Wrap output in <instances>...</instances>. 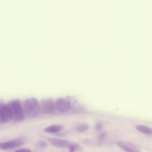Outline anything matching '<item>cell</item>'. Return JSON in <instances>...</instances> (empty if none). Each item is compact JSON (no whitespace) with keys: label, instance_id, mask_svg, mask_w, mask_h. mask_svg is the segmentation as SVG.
Returning a JSON list of instances; mask_svg holds the SVG:
<instances>
[{"label":"cell","instance_id":"obj_1","mask_svg":"<svg viewBox=\"0 0 152 152\" xmlns=\"http://www.w3.org/2000/svg\"><path fill=\"white\" fill-rule=\"evenodd\" d=\"M8 104L12 112V120L16 122L23 121L26 114L21 101L19 99H14L10 101Z\"/></svg>","mask_w":152,"mask_h":152},{"label":"cell","instance_id":"obj_2","mask_svg":"<svg viewBox=\"0 0 152 152\" xmlns=\"http://www.w3.org/2000/svg\"><path fill=\"white\" fill-rule=\"evenodd\" d=\"M23 106L25 114L31 118L37 116L40 111V104L37 100L34 98L26 100Z\"/></svg>","mask_w":152,"mask_h":152},{"label":"cell","instance_id":"obj_3","mask_svg":"<svg viewBox=\"0 0 152 152\" xmlns=\"http://www.w3.org/2000/svg\"><path fill=\"white\" fill-rule=\"evenodd\" d=\"M0 120L2 123L6 124L12 120L11 110L8 103L0 102Z\"/></svg>","mask_w":152,"mask_h":152},{"label":"cell","instance_id":"obj_4","mask_svg":"<svg viewBox=\"0 0 152 152\" xmlns=\"http://www.w3.org/2000/svg\"><path fill=\"white\" fill-rule=\"evenodd\" d=\"M40 106V111L42 113L44 114H50L53 113L56 107L54 101L50 99L41 101Z\"/></svg>","mask_w":152,"mask_h":152},{"label":"cell","instance_id":"obj_5","mask_svg":"<svg viewBox=\"0 0 152 152\" xmlns=\"http://www.w3.org/2000/svg\"><path fill=\"white\" fill-rule=\"evenodd\" d=\"M55 107L59 112L64 113L69 111L71 107L70 103L68 98H60L56 102Z\"/></svg>","mask_w":152,"mask_h":152},{"label":"cell","instance_id":"obj_6","mask_svg":"<svg viewBox=\"0 0 152 152\" xmlns=\"http://www.w3.org/2000/svg\"><path fill=\"white\" fill-rule=\"evenodd\" d=\"M118 146L125 152H141L138 147L130 142L120 141L117 143Z\"/></svg>","mask_w":152,"mask_h":152},{"label":"cell","instance_id":"obj_7","mask_svg":"<svg viewBox=\"0 0 152 152\" xmlns=\"http://www.w3.org/2000/svg\"><path fill=\"white\" fill-rule=\"evenodd\" d=\"M47 139L51 145L59 148H69L72 143L66 140L55 138L48 137Z\"/></svg>","mask_w":152,"mask_h":152},{"label":"cell","instance_id":"obj_8","mask_svg":"<svg viewBox=\"0 0 152 152\" xmlns=\"http://www.w3.org/2000/svg\"><path fill=\"white\" fill-rule=\"evenodd\" d=\"M23 142L18 140H12L0 143V149L6 150L10 149L23 145Z\"/></svg>","mask_w":152,"mask_h":152},{"label":"cell","instance_id":"obj_9","mask_svg":"<svg viewBox=\"0 0 152 152\" xmlns=\"http://www.w3.org/2000/svg\"><path fill=\"white\" fill-rule=\"evenodd\" d=\"M63 128V126L60 125H53L45 128L44 132L51 133H56L60 131Z\"/></svg>","mask_w":152,"mask_h":152},{"label":"cell","instance_id":"obj_10","mask_svg":"<svg viewBox=\"0 0 152 152\" xmlns=\"http://www.w3.org/2000/svg\"><path fill=\"white\" fill-rule=\"evenodd\" d=\"M136 129L140 132L147 135L152 134L151 129L145 126L138 125L136 126Z\"/></svg>","mask_w":152,"mask_h":152},{"label":"cell","instance_id":"obj_11","mask_svg":"<svg viewBox=\"0 0 152 152\" xmlns=\"http://www.w3.org/2000/svg\"><path fill=\"white\" fill-rule=\"evenodd\" d=\"M89 125L87 124H83L78 125L76 128V130L78 132H84L88 130Z\"/></svg>","mask_w":152,"mask_h":152},{"label":"cell","instance_id":"obj_12","mask_svg":"<svg viewBox=\"0 0 152 152\" xmlns=\"http://www.w3.org/2000/svg\"><path fill=\"white\" fill-rule=\"evenodd\" d=\"M69 152H75L81 150V146L79 144L72 143L69 147Z\"/></svg>","mask_w":152,"mask_h":152},{"label":"cell","instance_id":"obj_13","mask_svg":"<svg viewBox=\"0 0 152 152\" xmlns=\"http://www.w3.org/2000/svg\"><path fill=\"white\" fill-rule=\"evenodd\" d=\"M37 145L39 149H43L47 147L48 144L45 141L42 140H39L37 142Z\"/></svg>","mask_w":152,"mask_h":152},{"label":"cell","instance_id":"obj_14","mask_svg":"<svg viewBox=\"0 0 152 152\" xmlns=\"http://www.w3.org/2000/svg\"><path fill=\"white\" fill-rule=\"evenodd\" d=\"M103 127L102 124L100 122L96 123L95 126V129L96 131H99L102 130Z\"/></svg>","mask_w":152,"mask_h":152},{"label":"cell","instance_id":"obj_15","mask_svg":"<svg viewBox=\"0 0 152 152\" xmlns=\"http://www.w3.org/2000/svg\"><path fill=\"white\" fill-rule=\"evenodd\" d=\"M106 134L105 133L103 132L101 133L98 137V141L99 143L101 142L106 137Z\"/></svg>","mask_w":152,"mask_h":152},{"label":"cell","instance_id":"obj_16","mask_svg":"<svg viewBox=\"0 0 152 152\" xmlns=\"http://www.w3.org/2000/svg\"><path fill=\"white\" fill-rule=\"evenodd\" d=\"M14 152H31V151L28 148H24L19 149Z\"/></svg>","mask_w":152,"mask_h":152},{"label":"cell","instance_id":"obj_17","mask_svg":"<svg viewBox=\"0 0 152 152\" xmlns=\"http://www.w3.org/2000/svg\"><path fill=\"white\" fill-rule=\"evenodd\" d=\"M1 119V117H0V120Z\"/></svg>","mask_w":152,"mask_h":152}]
</instances>
